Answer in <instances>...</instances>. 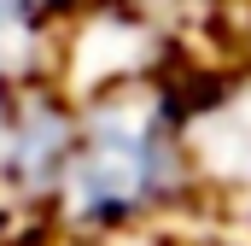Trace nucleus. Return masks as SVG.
<instances>
[{
	"label": "nucleus",
	"instance_id": "1",
	"mask_svg": "<svg viewBox=\"0 0 251 246\" xmlns=\"http://www.w3.org/2000/svg\"><path fill=\"white\" fill-rule=\"evenodd\" d=\"M76 147L53 193V246L176 241L199 217L181 147V70L76 100Z\"/></svg>",
	"mask_w": 251,
	"mask_h": 246
},
{
	"label": "nucleus",
	"instance_id": "2",
	"mask_svg": "<svg viewBox=\"0 0 251 246\" xmlns=\"http://www.w3.org/2000/svg\"><path fill=\"white\" fill-rule=\"evenodd\" d=\"M181 147H187L199 217L251 229V64L187 59L181 64Z\"/></svg>",
	"mask_w": 251,
	"mask_h": 246
},
{
	"label": "nucleus",
	"instance_id": "3",
	"mask_svg": "<svg viewBox=\"0 0 251 246\" xmlns=\"http://www.w3.org/2000/svg\"><path fill=\"white\" fill-rule=\"evenodd\" d=\"M76 0H0V88H24L53 70L59 24Z\"/></svg>",
	"mask_w": 251,
	"mask_h": 246
},
{
	"label": "nucleus",
	"instance_id": "4",
	"mask_svg": "<svg viewBox=\"0 0 251 246\" xmlns=\"http://www.w3.org/2000/svg\"><path fill=\"white\" fill-rule=\"evenodd\" d=\"M222 53L228 59H246L251 64V0L234 12V24H228V35H222Z\"/></svg>",
	"mask_w": 251,
	"mask_h": 246
},
{
	"label": "nucleus",
	"instance_id": "5",
	"mask_svg": "<svg viewBox=\"0 0 251 246\" xmlns=\"http://www.w3.org/2000/svg\"><path fill=\"white\" fill-rule=\"evenodd\" d=\"M6 123H12V88H0V153H6ZM0 246H35V241L18 235V229L0 217Z\"/></svg>",
	"mask_w": 251,
	"mask_h": 246
},
{
	"label": "nucleus",
	"instance_id": "6",
	"mask_svg": "<svg viewBox=\"0 0 251 246\" xmlns=\"http://www.w3.org/2000/svg\"><path fill=\"white\" fill-rule=\"evenodd\" d=\"M123 246H170V241H123Z\"/></svg>",
	"mask_w": 251,
	"mask_h": 246
},
{
	"label": "nucleus",
	"instance_id": "7",
	"mask_svg": "<svg viewBox=\"0 0 251 246\" xmlns=\"http://www.w3.org/2000/svg\"><path fill=\"white\" fill-rule=\"evenodd\" d=\"M170 246H181V241H170ZM222 246H228V241H222Z\"/></svg>",
	"mask_w": 251,
	"mask_h": 246
}]
</instances>
